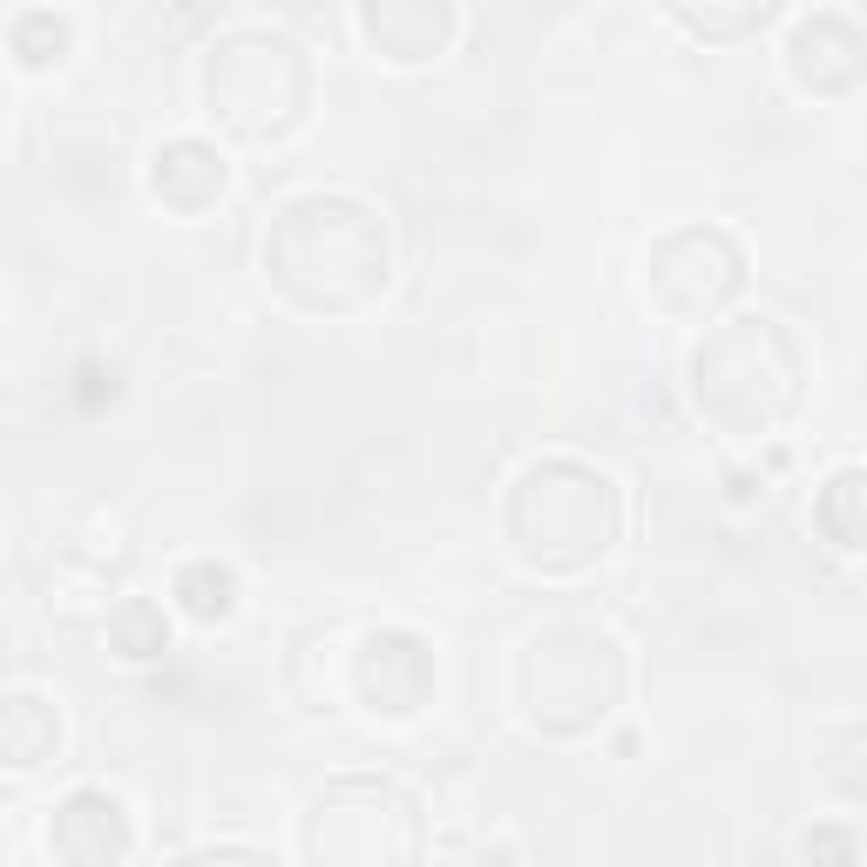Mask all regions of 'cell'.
<instances>
[{
    "label": "cell",
    "instance_id": "6da1fadb",
    "mask_svg": "<svg viewBox=\"0 0 867 867\" xmlns=\"http://www.w3.org/2000/svg\"><path fill=\"white\" fill-rule=\"evenodd\" d=\"M62 746V718L48 698H0V766H41Z\"/></svg>",
    "mask_w": 867,
    "mask_h": 867
},
{
    "label": "cell",
    "instance_id": "277c9868",
    "mask_svg": "<svg viewBox=\"0 0 867 867\" xmlns=\"http://www.w3.org/2000/svg\"><path fill=\"white\" fill-rule=\"evenodd\" d=\"M806 854H854V841H834V834H813Z\"/></svg>",
    "mask_w": 867,
    "mask_h": 867
},
{
    "label": "cell",
    "instance_id": "3957f363",
    "mask_svg": "<svg viewBox=\"0 0 867 867\" xmlns=\"http://www.w3.org/2000/svg\"><path fill=\"white\" fill-rule=\"evenodd\" d=\"M143 617H150L143 604H129V610L116 617V637H122V658H150V651H163V624L150 630Z\"/></svg>",
    "mask_w": 867,
    "mask_h": 867
},
{
    "label": "cell",
    "instance_id": "7a4b0ae2",
    "mask_svg": "<svg viewBox=\"0 0 867 867\" xmlns=\"http://www.w3.org/2000/svg\"><path fill=\"white\" fill-rule=\"evenodd\" d=\"M184 610L191 617H231V597H238V583H231V570H210V563H197V570H184Z\"/></svg>",
    "mask_w": 867,
    "mask_h": 867
}]
</instances>
